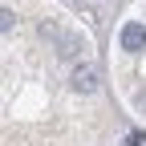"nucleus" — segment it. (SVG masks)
Wrapping results in <instances>:
<instances>
[{
    "label": "nucleus",
    "instance_id": "obj_1",
    "mask_svg": "<svg viewBox=\"0 0 146 146\" xmlns=\"http://www.w3.org/2000/svg\"><path fill=\"white\" fill-rule=\"evenodd\" d=\"M41 33L49 36L53 45H57V53H61V57H77V53L85 49V36H81V33H69V29H61L57 21H45V25H41Z\"/></svg>",
    "mask_w": 146,
    "mask_h": 146
},
{
    "label": "nucleus",
    "instance_id": "obj_2",
    "mask_svg": "<svg viewBox=\"0 0 146 146\" xmlns=\"http://www.w3.org/2000/svg\"><path fill=\"white\" fill-rule=\"evenodd\" d=\"M69 85L77 89V94H94V89H98V69L94 65H77L69 73Z\"/></svg>",
    "mask_w": 146,
    "mask_h": 146
},
{
    "label": "nucleus",
    "instance_id": "obj_3",
    "mask_svg": "<svg viewBox=\"0 0 146 146\" xmlns=\"http://www.w3.org/2000/svg\"><path fill=\"white\" fill-rule=\"evenodd\" d=\"M122 49H130V53L146 49V25H138V21L126 25V29H122Z\"/></svg>",
    "mask_w": 146,
    "mask_h": 146
},
{
    "label": "nucleus",
    "instance_id": "obj_4",
    "mask_svg": "<svg viewBox=\"0 0 146 146\" xmlns=\"http://www.w3.org/2000/svg\"><path fill=\"white\" fill-rule=\"evenodd\" d=\"M12 25H16V12L12 8H0V33H8Z\"/></svg>",
    "mask_w": 146,
    "mask_h": 146
},
{
    "label": "nucleus",
    "instance_id": "obj_5",
    "mask_svg": "<svg viewBox=\"0 0 146 146\" xmlns=\"http://www.w3.org/2000/svg\"><path fill=\"white\" fill-rule=\"evenodd\" d=\"M126 146H146V134L138 130V134H130V138H126Z\"/></svg>",
    "mask_w": 146,
    "mask_h": 146
}]
</instances>
